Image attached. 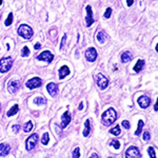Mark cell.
<instances>
[{
	"instance_id": "ac0fdd59",
	"label": "cell",
	"mask_w": 158,
	"mask_h": 158,
	"mask_svg": "<svg viewBox=\"0 0 158 158\" xmlns=\"http://www.w3.org/2000/svg\"><path fill=\"white\" fill-rule=\"evenodd\" d=\"M96 38H97V40L100 43H104L106 42V40L108 39V35H106L103 31H100V32L97 33V36H96Z\"/></svg>"
},
{
	"instance_id": "7bdbcfd3",
	"label": "cell",
	"mask_w": 158,
	"mask_h": 158,
	"mask_svg": "<svg viewBox=\"0 0 158 158\" xmlns=\"http://www.w3.org/2000/svg\"><path fill=\"white\" fill-rule=\"evenodd\" d=\"M0 111H1V106H0Z\"/></svg>"
},
{
	"instance_id": "5bb4252c",
	"label": "cell",
	"mask_w": 158,
	"mask_h": 158,
	"mask_svg": "<svg viewBox=\"0 0 158 158\" xmlns=\"http://www.w3.org/2000/svg\"><path fill=\"white\" fill-rule=\"evenodd\" d=\"M47 90H48V92H49L50 95L52 96V97H54V96H56V94H57V92H58V85L54 82H51L47 85Z\"/></svg>"
},
{
	"instance_id": "f35d334b",
	"label": "cell",
	"mask_w": 158,
	"mask_h": 158,
	"mask_svg": "<svg viewBox=\"0 0 158 158\" xmlns=\"http://www.w3.org/2000/svg\"><path fill=\"white\" fill-rule=\"evenodd\" d=\"M79 110H82L83 109V102H80V104H79Z\"/></svg>"
},
{
	"instance_id": "3957f363",
	"label": "cell",
	"mask_w": 158,
	"mask_h": 158,
	"mask_svg": "<svg viewBox=\"0 0 158 158\" xmlns=\"http://www.w3.org/2000/svg\"><path fill=\"white\" fill-rule=\"evenodd\" d=\"M13 65V59L11 57H3L0 59V72L6 73L11 70Z\"/></svg>"
},
{
	"instance_id": "8fae6325",
	"label": "cell",
	"mask_w": 158,
	"mask_h": 158,
	"mask_svg": "<svg viewBox=\"0 0 158 158\" xmlns=\"http://www.w3.org/2000/svg\"><path fill=\"white\" fill-rule=\"evenodd\" d=\"M137 102L140 106V108L142 109H147L148 106H150V103H151V99H150L148 96H140L138 98V100H137Z\"/></svg>"
},
{
	"instance_id": "8d00e7d4",
	"label": "cell",
	"mask_w": 158,
	"mask_h": 158,
	"mask_svg": "<svg viewBox=\"0 0 158 158\" xmlns=\"http://www.w3.org/2000/svg\"><path fill=\"white\" fill-rule=\"evenodd\" d=\"M40 47H41V44H40L39 42H37L36 44H35V47H34V49L35 50H39L40 49Z\"/></svg>"
},
{
	"instance_id": "44dd1931",
	"label": "cell",
	"mask_w": 158,
	"mask_h": 158,
	"mask_svg": "<svg viewBox=\"0 0 158 158\" xmlns=\"http://www.w3.org/2000/svg\"><path fill=\"white\" fill-rule=\"evenodd\" d=\"M143 67H144V61L142 60V59H139L138 61H137V63L135 64V67H134V71L136 73H138V72H140V71L143 69Z\"/></svg>"
},
{
	"instance_id": "52a82bcc",
	"label": "cell",
	"mask_w": 158,
	"mask_h": 158,
	"mask_svg": "<svg viewBox=\"0 0 158 158\" xmlns=\"http://www.w3.org/2000/svg\"><path fill=\"white\" fill-rule=\"evenodd\" d=\"M37 59L38 60H43L48 63H51L52 62V60L54 59V55H53L50 51H44V52H42L41 54H39L37 56Z\"/></svg>"
},
{
	"instance_id": "f1b7e54d",
	"label": "cell",
	"mask_w": 158,
	"mask_h": 158,
	"mask_svg": "<svg viewBox=\"0 0 158 158\" xmlns=\"http://www.w3.org/2000/svg\"><path fill=\"white\" fill-rule=\"evenodd\" d=\"M30 55V50L27 47H23L22 48V52H21V56L22 57H27V56Z\"/></svg>"
},
{
	"instance_id": "83f0119b",
	"label": "cell",
	"mask_w": 158,
	"mask_h": 158,
	"mask_svg": "<svg viewBox=\"0 0 158 158\" xmlns=\"http://www.w3.org/2000/svg\"><path fill=\"white\" fill-rule=\"evenodd\" d=\"M12 22H13V14L10 13L6 20V22H4V24H6V27H10V25L12 24Z\"/></svg>"
},
{
	"instance_id": "d590c367",
	"label": "cell",
	"mask_w": 158,
	"mask_h": 158,
	"mask_svg": "<svg viewBox=\"0 0 158 158\" xmlns=\"http://www.w3.org/2000/svg\"><path fill=\"white\" fill-rule=\"evenodd\" d=\"M65 40H67V35H63V37H62V41H61V43H60V48H63V47H64Z\"/></svg>"
},
{
	"instance_id": "e0dca14e",
	"label": "cell",
	"mask_w": 158,
	"mask_h": 158,
	"mask_svg": "<svg viewBox=\"0 0 158 158\" xmlns=\"http://www.w3.org/2000/svg\"><path fill=\"white\" fill-rule=\"evenodd\" d=\"M70 69H69L67 65H63V67L60 68L59 70V78L63 79L64 77H67L68 75H70Z\"/></svg>"
},
{
	"instance_id": "1f68e13d",
	"label": "cell",
	"mask_w": 158,
	"mask_h": 158,
	"mask_svg": "<svg viewBox=\"0 0 158 158\" xmlns=\"http://www.w3.org/2000/svg\"><path fill=\"white\" fill-rule=\"evenodd\" d=\"M111 15H112V9L111 7H108L106 13H104V17H106V19H109L110 17H111Z\"/></svg>"
},
{
	"instance_id": "484cf974",
	"label": "cell",
	"mask_w": 158,
	"mask_h": 158,
	"mask_svg": "<svg viewBox=\"0 0 158 158\" xmlns=\"http://www.w3.org/2000/svg\"><path fill=\"white\" fill-rule=\"evenodd\" d=\"M32 129H33V122L32 121H29V122H27V123L24 124V127H23V131L24 132H31L32 131Z\"/></svg>"
},
{
	"instance_id": "60d3db41",
	"label": "cell",
	"mask_w": 158,
	"mask_h": 158,
	"mask_svg": "<svg viewBox=\"0 0 158 158\" xmlns=\"http://www.w3.org/2000/svg\"><path fill=\"white\" fill-rule=\"evenodd\" d=\"M154 109H155V111H158V108H157V103H155V106H154Z\"/></svg>"
},
{
	"instance_id": "836d02e7",
	"label": "cell",
	"mask_w": 158,
	"mask_h": 158,
	"mask_svg": "<svg viewBox=\"0 0 158 158\" xmlns=\"http://www.w3.org/2000/svg\"><path fill=\"white\" fill-rule=\"evenodd\" d=\"M12 130L14 133H18V132L20 131V126L19 124H14V126L12 127Z\"/></svg>"
},
{
	"instance_id": "603a6c76",
	"label": "cell",
	"mask_w": 158,
	"mask_h": 158,
	"mask_svg": "<svg viewBox=\"0 0 158 158\" xmlns=\"http://www.w3.org/2000/svg\"><path fill=\"white\" fill-rule=\"evenodd\" d=\"M111 134H113V135H115V136H118V135H120V133H121V130H120V127L117 124V126L115 127V128H113L111 130Z\"/></svg>"
},
{
	"instance_id": "f546056e",
	"label": "cell",
	"mask_w": 158,
	"mask_h": 158,
	"mask_svg": "<svg viewBox=\"0 0 158 158\" xmlns=\"http://www.w3.org/2000/svg\"><path fill=\"white\" fill-rule=\"evenodd\" d=\"M148 153H149V156L152 157V158H155L156 157V154H155V151H154V148L153 147H150L148 149Z\"/></svg>"
},
{
	"instance_id": "7c38bea8",
	"label": "cell",
	"mask_w": 158,
	"mask_h": 158,
	"mask_svg": "<svg viewBox=\"0 0 158 158\" xmlns=\"http://www.w3.org/2000/svg\"><path fill=\"white\" fill-rule=\"evenodd\" d=\"M19 86H20L19 81L12 80V81H10L9 85H7V90H9L10 93L14 94V93H16V92L19 90Z\"/></svg>"
},
{
	"instance_id": "4fadbf2b",
	"label": "cell",
	"mask_w": 158,
	"mask_h": 158,
	"mask_svg": "<svg viewBox=\"0 0 158 158\" xmlns=\"http://www.w3.org/2000/svg\"><path fill=\"white\" fill-rule=\"evenodd\" d=\"M71 122V114L70 112L67 111L61 117V128H67L69 123Z\"/></svg>"
},
{
	"instance_id": "8992f818",
	"label": "cell",
	"mask_w": 158,
	"mask_h": 158,
	"mask_svg": "<svg viewBox=\"0 0 158 158\" xmlns=\"http://www.w3.org/2000/svg\"><path fill=\"white\" fill-rule=\"evenodd\" d=\"M41 85H42V80L39 77L32 78L31 80L25 82V86L27 89H30V90H34L36 88H39V86H41Z\"/></svg>"
},
{
	"instance_id": "5b68a950",
	"label": "cell",
	"mask_w": 158,
	"mask_h": 158,
	"mask_svg": "<svg viewBox=\"0 0 158 158\" xmlns=\"http://www.w3.org/2000/svg\"><path fill=\"white\" fill-rule=\"evenodd\" d=\"M38 142V134H33L31 135L29 138L27 139V142H25V148H27V151H32L35 148V146Z\"/></svg>"
},
{
	"instance_id": "ab89813d",
	"label": "cell",
	"mask_w": 158,
	"mask_h": 158,
	"mask_svg": "<svg viewBox=\"0 0 158 158\" xmlns=\"http://www.w3.org/2000/svg\"><path fill=\"white\" fill-rule=\"evenodd\" d=\"M92 158H97L98 157V155L97 154H92V156H91Z\"/></svg>"
},
{
	"instance_id": "7a4b0ae2",
	"label": "cell",
	"mask_w": 158,
	"mask_h": 158,
	"mask_svg": "<svg viewBox=\"0 0 158 158\" xmlns=\"http://www.w3.org/2000/svg\"><path fill=\"white\" fill-rule=\"evenodd\" d=\"M33 34H34V32H33L32 27H31L30 25H27V24L19 25V27H18V35L19 36H21L22 38H24V39L29 40L32 38Z\"/></svg>"
},
{
	"instance_id": "6da1fadb",
	"label": "cell",
	"mask_w": 158,
	"mask_h": 158,
	"mask_svg": "<svg viewBox=\"0 0 158 158\" xmlns=\"http://www.w3.org/2000/svg\"><path fill=\"white\" fill-rule=\"evenodd\" d=\"M117 119V113L116 111L113 108H110L106 110V112H103L102 117H101V120H102V123L106 127H109Z\"/></svg>"
},
{
	"instance_id": "cb8c5ba5",
	"label": "cell",
	"mask_w": 158,
	"mask_h": 158,
	"mask_svg": "<svg viewBox=\"0 0 158 158\" xmlns=\"http://www.w3.org/2000/svg\"><path fill=\"white\" fill-rule=\"evenodd\" d=\"M110 146H112L114 149L118 150L119 148H120V142H119V140H117V139H113L112 141H110Z\"/></svg>"
},
{
	"instance_id": "277c9868",
	"label": "cell",
	"mask_w": 158,
	"mask_h": 158,
	"mask_svg": "<svg viewBox=\"0 0 158 158\" xmlns=\"http://www.w3.org/2000/svg\"><path fill=\"white\" fill-rule=\"evenodd\" d=\"M95 79H96V83L101 90H106L109 85V80L106 76H103L101 73H98L97 75L95 76Z\"/></svg>"
},
{
	"instance_id": "d4e9b609",
	"label": "cell",
	"mask_w": 158,
	"mask_h": 158,
	"mask_svg": "<svg viewBox=\"0 0 158 158\" xmlns=\"http://www.w3.org/2000/svg\"><path fill=\"white\" fill-rule=\"evenodd\" d=\"M143 121L142 120H139L138 121V128H137V130H136V132H135V135L136 136H139L140 135V133H141V131H142V128H143Z\"/></svg>"
},
{
	"instance_id": "30bf717a",
	"label": "cell",
	"mask_w": 158,
	"mask_h": 158,
	"mask_svg": "<svg viewBox=\"0 0 158 158\" xmlns=\"http://www.w3.org/2000/svg\"><path fill=\"white\" fill-rule=\"evenodd\" d=\"M94 23L93 18V11H92L91 6H86V17H85V24L86 27H91Z\"/></svg>"
},
{
	"instance_id": "b9f144b4",
	"label": "cell",
	"mask_w": 158,
	"mask_h": 158,
	"mask_svg": "<svg viewBox=\"0 0 158 158\" xmlns=\"http://www.w3.org/2000/svg\"><path fill=\"white\" fill-rule=\"evenodd\" d=\"M0 6H2V0H0Z\"/></svg>"
},
{
	"instance_id": "ba28073f",
	"label": "cell",
	"mask_w": 158,
	"mask_h": 158,
	"mask_svg": "<svg viewBox=\"0 0 158 158\" xmlns=\"http://www.w3.org/2000/svg\"><path fill=\"white\" fill-rule=\"evenodd\" d=\"M97 52L94 48H89L88 50L85 51V58L86 60H89L90 62H94L96 59H97Z\"/></svg>"
},
{
	"instance_id": "ee69618b",
	"label": "cell",
	"mask_w": 158,
	"mask_h": 158,
	"mask_svg": "<svg viewBox=\"0 0 158 158\" xmlns=\"http://www.w3.org/2000/svg\"><path fill=\"white\" fill-rule=\"evenodd\" d=\"M0 18H1V15H0Z\"/></svg>"
},
{
	"instance_id": "e575fe53",
	"label": "cell",
	"mask_w": 158,
	"mask_h": 158,
	"mask_svg": "<svg viewBox=\"0 0 158 158\" xmlns=\"http://www.w3.org/2000/svg\"><path fill=\"white\" fill-rule=\"evenodd\" d=\"M122 126H123L124 129H127V130H130V128H131V124H130V122L128 120L122 121Z\"/></svg>"
},
{
	"instance_id": "d6a6232c",
	"label": "cell",
	"mask_w": 158,
	"mask_h": 158,
	"mask_svg": "<svg viewBox=\"0 0 158 158\" xmlns=\"http://www.w3.org/2000/svg\"><path fill=\"white\" fill-rule=\"evenodd\" d=\"M150 139H151V135H150V132L146 131L143 133V140H146V141H149Z\"/></svg>"
},
{
	"instance_id": "7402d4cb",
	"label": "cell",
	"mask_w": 158,
	"mask_h": 158,
	"mask_svg": "<svg viewBox=\"0 0 158 158\" xmlns=\"http://www.w3.org/2000/svg\"><path fill=\"white\" fill-rule=\"evenodd\" d=\"M34 103L37 104V106H43V104L47 103V99L43 97H36L34 100Z\"/></svg>"
},
{
	"instance_id": "4316f807",
	"label": "cell",
	"mask_w": 158,
	"mask_h": 158,
	"mask_svg": "<svg viewBox=\"0 0 158 158\" xmlns=\"http://www.w3.org/2000/svg\"><path fill=\"white\" fill-rule=\"evenodd\" d=\"M41 142H42V144H44V146H47V144L49 143V134L44 133V134L42 135Z\"/></svg>"
},
{
	"instance_id": "ffe728a7",
	"label": "cell",
	"mask_w": 158,
	"mask_h": 158,
	"mask_svg": "<svg viewBox=\"0 0 158 158\" xmlns=\"http://www.w3.org/2000/svg\"><path fill=\"white\" fill-rule=\"evenodd\" d=\"M18 111H19V106L18 104H15V106H13L11 109L7 111V114L6 115L9 116V117H11V116H14V115H16L17 113H18Z\"/></svg>"
},
{
	"instance_id": "2e32d148",
	"label": "cell",
	"mask_w": 158,
	"mask_h": 158,
	"mask_svg": "<svg viewBox=\"0 0 158 158\" xmlns=\"http://www.w3.org/2000/svg\"><path fill=\"white\" fill-rule=\"evenodd\" d=\"M132 59H133V54H132L131 52H129V51H127V52H124L123 54L121 55V61L123 63H127V62H130Z\"/></svg>"
},
{
	"instance_id": "74e56055",
	"label": "cell",
	"mask_w": 158,
	"mask_h": 158,
	"mask_svg": "<svg viewBox=\"0 0 158 158\" xmlns=\"http://www.w3.org/2000/svg\"><path fill=\"white\" fill-rule=\"evenodd\" d=\"M133 2H134V0H127V3H128L129 6H131L132 4H133Z\"/></svg>"
},
{
	"instance_id": "9a60e30c",
	"label": "cell",
	"mask_w": 158,
	"mask_h": 158,
	"mask_svg": "<svg viewBox=\"0 0 158 158\" xmlns=\"http://www.w3.org/2000/svg\"><path fill=\"white\" fill-rule=\"evenodd\" d=\"M11 151V147L7 143H1L0 144V156H6Z\"/></svg>"
},
{
	"instance_id": "9c48e42d",
	"label": "cell",
	"mask_w": 158,
	"mask_h": 158,
	"mask_svg": "<svg viewBox=\"0 0 158 158\" xmlns=\"http://www.w3.org/2000/svg\"><path fill=\"white\" fill-rule=\"evenodd\" d=\"M126 157L130 158H137V157H141L139 153V150L136 147H130L128 150L126 151Z\"/></svg>"
},
{
	"instance_id": "4dcf8cb0",
	"label": "cell",
	"mask_w": 158,
	"mask_h": 158,
	"mask_svg": "<svg viewBox=\"0 0 158 158\" xmlns=\"http://www.w3.org/2000/svg\"><path fill=\"white\" fill-rule=\"evenodd\" d=\"M72 156L75 158L80 157V150H79V148H75V149H74V151L72 153Z\"/></svg>"
},
{
	"instance_id": "d6986e66",
	"label": "cell",
	"mask_w": 158,
	"mask_h": 158,
	"mask_svg": "<svg viewBox=\"0 0 158 158\" xmlns=\"http://www.w3.org/2000/svg\"><path fill=\"white\" fill-rule=\"evenodd\" d=\"M91 132V120L90 119H86L85 122V131H83V136L86 137L90 135Z\"/></svg>"
}]
</instances>
